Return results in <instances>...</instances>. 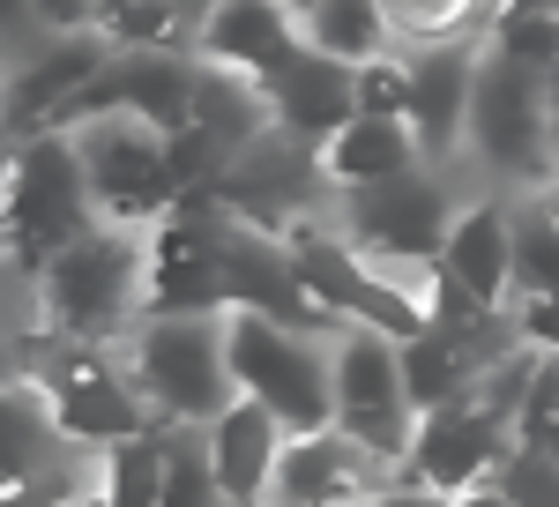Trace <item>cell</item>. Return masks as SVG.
Returning <instances> with one entry per match:
<instances>
[{"mask_svg": "<svg viewBox=\"0 0 559 507\" xmlns=\"http://www.w3.org/2000/svg\"><path fill=\"white\" fill-rule=\"evenodd\" d=\"M31 292H38V314L52 337L120 351L150 321V232L97 224L68 254L45 261V276Z\"/></svg>", "mask_w": 559, "mask_h": 507, "instance_id": "1", "label": "cell"}, {"mask_svg": "<svg viewBox=\"0 0 559 507\" xmlns=\"http://www.w3.org/2000/svg\"><path fill=\"white\" fill-rule=\"evenodd\" d=\"M463 165L485 179V194H545L559 179V134H552L545 68L485 45L477 97H471V134H463Z\"/></svg>", "mask_w": 559, "mask_h": 507, "instance_id": "2", "label": "cell"}, {"mask_svg": "<svg viewBox=\"0 0 559 507\" xmlns=\"http://www.w3.org/2000/svg\"><path fill=\"white\" fill-rule=\"evenodd\" d=\"M128 380L150 403V418L173 433H210L231 403V314H150L128 343Z\"/></svg>", "mask_w": 559, "mask_h": 507, "instance_id": "3", "label": "cell"}, {"mask_svg": "<svg viewBox=\"0 0 559 507\" xmlns=\"http://www.w3.org/2000/svg\"><path fill=\"white\" fill-rule=\"evenodd\" d=\"M105 216L90 202L75 134H31L8 150V292H31L52 254H68Z\"/></svg>", "mask_w": 559, "mask_h": 507, "instance_id": "4", "label": "cell"}, {"mask_svg": "<svg viewBox=\"0 0 559 507\" xmlns=\"http://www.w3.org/2000/svg\"><path fill=\"white\" fill-rule=\"evenodd\" d=\"M75 134V157L90 172V202L105 224H128V232H157L165 216L187 202L173 165V134H157L134 113H97V120L68 127Z\"/></svg>", "mask_w": 559, "mask_h": 507, "instance_id": "5", "label": "cell"}, {"mask_svg": "<svg viewBox=\"0 0 559 507\" xmlns=\"http://www.w3.org/2000/svg\"><path fill=\"white\" fill-rule=\"evenodd\" d=\"M231 380H239V396L269 403L292 433L336 425V343L329 337H299L269 314L231 306Z\"/></svg>", "mask_w": 559, "mask_h": 507, "instance_id": "6", "label": "cell"}, {"mask_svg": "<svg viewBox=\"0 0 559 507\" xmlns=\"http://www.w3.org/2000/svg\"><path fill=\"white\" fill-rule=\"evenodd\" d=\"M418 403H411V380H403V343L381 329H358L350 321L336 337V425L373 456V463H403L411 440H418Z\"/></svg>", "mask_w": 559, "mask_h": 507, "instance_id": "7", "label": "cell"}, {"mask_svg": "<svg viewBox=\"0 0 559 507\" xmlns=\"http://www.w3.org/2000/svg\"><path fill=\"white\" fill-rule=\"evenodd\" d=\"M336 224H344L366 254H381V261H440L448 232H455L448 172L418 165L411 179H388V187H344Z\"/></svg>", "mask_w": 559, "mask_h": 507, "instance_id": "8", "label": "cell"}, {"mask_svg": "<svg viewBox=\"0 0 559 507\" xmlns=\"http://www.w3.org/2000/svg\"><path fill=\"white\" fill-rule=\"evenodd\" d=\"M515 456V425L500 418L485 396H463L448 411H426L418 418V440L411 456L395 463V485H426V493H471V485H492Z\"/></svg>", "mask_w": 559, "mask_h": 507, "instance_id": "9", "label": "cell"}, {"mask_svg": "<svg viewBox=\"0 0 559 507\" xmlns=\"http://www.w3.org/2000/svg\"><path fill=\"white\" fill-rule=\"evenodd\" d=\"M150 314H231L224 254H216V202L187 194L150 232Z\"/></svg>", "mask_w": 559, "mask_h": 507, "instance_id": "10", "label": "cell"}, {"mask_svg": "<svg viewBox=\"0 0 559 507\" xmlns=\"http://www.w3.org/2000/svg\"><path fill=\"white\" fill-rule=\"evenodd\" d=\"M105 68H112V45L97 38V31L38 38V52H15V60H8V134H15V142L45 134Z\"/></svg>", "mask_w": 559, "mask_h": 507, "instance_id": "11", "label": "cell"}, {"mask_svg": "<svg viewBox=\"0 0 559 507\" xmlns=\"http://www.w3.org/2000/svg\"><path fill=\"white\" fill-rule=\"evenodd\" d=\"M299 8H284V0H210V15L194 23V60L231 68L261 90L299 60Z\"/></svg>", "mask_w": 559, "mask_h": 507, "instance_id": "12", "label": "cell"}, {"mask_svg": "<svg viewBox=\"0 0 559 507\" xmlns=\"http://www.w3.org/2000/svg\"><path fill=\"white\" fill-rule=\"evenodd\" d=\"M388 485H395V470L373 463L344 425H321V433H292V440H284V463H276L269 507H313V500H336V493L381 500Z\"/></svg>", "mask_w": 559, "mask_h": 507, "instance_id": "13", "label": "cell"}, {"mask_svg": "<svg viewBox=\"0 0 559 507\" xmlns=\"http://www.w3.org/2000/svg\"><path fill=\"white\" fill-rule=\"evenodd\" d=\"M440 276H455L485 306H515V194H471L440 247Z\"/></svg>", "mask_w": 559, "mask_h": 507, "instance_id": "14", "label": "cell"}, {"mask_svg": "<svg viewBox=\"0 0 559 507\" xmlns=\"http://www.w3.org/2000/svg\"><path fill=\"white\" fill-rule=\"evenodd\" d=\"M284 440H292V425L276 418L269 403L239 396V403L202 433V456H210V470H216V493H224L231 507H269V485H276V463H284Z\"/></svg>", "mask_w": 559, "mask_h": 507, "instance_id": "15", "label": "cell"}, {"mask_svg": "<svg viewBox=\"0 0 559 507\" xmlns=\"http://www.w3.org/2000/svg\"><path fill=\"white\" fill-rule=\"evenodd\" d=\"M477 60L485 45H440V52H411V75H418V142H426L432 172L463 165V134H471V97H477Z\"/></svg>", "mask_w": 559, "mask_h": 507, "instance_id": "16", "label": "cell"}, {"mask_svg": "<svg viewBox=\"0 0 559 507\" xmlns=\"http://www.w3.org/2000/svg\"><path fill=\"white\" fill-rule=\"evenodd\" d=\"M269 113H276L284 134H299V142H313V150H329V142L358 120V68H344V60H329V52L299 45V60L269 83Z\"/></svg>", "mask_w": 559, "mask_h": 507, "instance_id": "17", "label": "cell"}, {"mask_svg": "<svg viewBox=\"0 0 559 507\" xmlns=\"http://www.w3.org/2000/svg\"><path fill=\"white\" fill-rule=\"evenodd\" d=\"M418 165H426L418 127L411 120H373V113H358V120L321 150L329 187H388V179H411Z\"/></svg>", "mask_w": 559, "mask_h": 507, "instance_id": "18", "label": "cell"}, {"mask_svg": "<svg viewBox=\"0 0 559 507\" xmlns=\"http://www.w3.org/2000/svg\"><path fill=\"white\" fill-rule=\"evenodd\" d=\"M194 127L202 134H216L224 142V157H239L254 134H269L276 127V113H269V90L247 83V75H231V68H194Z\"/></svg>", "mask_w": 559, "mask_h": 507, "instance_id": "19", "label": "cell"}, {"mask_svg": "<svg viewBox=\"0 0 559 507\" xmlns=\"http://www.w3.org/2000/svg\"><path fill=\"white\" fill-rule=\"evenodd\" d=\"M395 52H440V45H485L500 23V0H381Z\"/></svg>", "mask_w": 559, "mask_h": 507, "instance_id": "20", "label": "cell"}, {"mask_svg": "<svg viewBox=\"0 0 559 507\" xmlns=\"http://www.w3.org/2000/svg\"><path fill=\"white\" fill-rule=\"evenodd\" d=\"M299 31L313 52L344 60V68H366V60H388L395 52V31H388L381 0H313L299 15Z\"/></svg>", "mask_w": 559, "mask_h": 507, "instance_id": "21", "label": "cell"}, {"mask_svg": "<svg viewBox=\"0 0 559 507\" xmlns=\"http://www.w3.org/2000/svg\"><path fill=\"white\" fill-rule=\"evenodd\" d=\"M97 38L112 52H194V15L179 0H97Z\"/></svg>", "mask_w": 559, "mask_h": 507, "instance_id": "22", "label": "cell"}, {"mask_svg": "<svg viewBox=\"0 0 559 507\" xmlns=\"http://www.w3.org/2000/svg\"><path fill=\"white\" fill-rule=\"evenodd\" d=\"M105 500L112 507H173V425L134 433L105 456Z\"/></svg>", "mask_w": 559, "mask_h": 507, "instance_id": "23", "label": "cell"}, {"mask_svg": "<svg viewBox=\"0 0 559 507\" xmlns=\"http://www.w3.org/2000/svg\"><path fill=\"white\" fill-rule=\"evenodd\" d=\"M515 298H559V216L545 194H515Z\"/></svg>", "mask_w": 559, "mask_h": 507, "instance_id": "24", "label": "cell"}, {"mask_svg": "<svg viewBox=\"0 0 559 507\" xmlns=\"http://www.w3.org/2000/svg\"><path fill=\"white\" fill-rule=\"evenodd\" d=\"M515 456L559 463V358L552 351H537L530 396H522V411H515Z\"/></svg>", "mask_w": 559, "mask_h": 507, "instance_id": "25", "label": "cell"}, {"mask_svg": "<svg viewBox=\"0 0 559 507\" xmlns=\"http://www.w3.org/2000/svg\"><path fill=\"white\" fill-rule=\"evenodd\" d=\"M358 113L373 120H411L418 113V75H411V52H388L358 68Z\"/></svg>", "mask_w": 559, "mask_h": 507, "instance_id": "26", "label": "cell"}, {"mask_svg": "<svg viewBox=\"0 0 559 507\" xmlns=\"http://www.w3.org/2000/svg\"><path fill=\"white\" fill-rule=\"evenodd\" d=\"M485 45H500V52H515V60H530V68L552 75L559 68V15H500Z\"/></svg>", "mask_w": 559, "mask_h": 507, "instance_id": "27", "label": "cell"}, {"mask_svg": "<svg viewBox=\"0 0 559 507\" xmlns=\"http://www.w3.org/2000/svg\"><path fill=\"white\" fill-rule=\"evenodd\" d=\"M38 38H68V31H97V0H31Z\"/></svg>", "mask_w": 559, "mask_h": 507, "instance_id": "28", "label": "cell"}, {"mask_svg": "<svg viewBox=\"0 0 559 507\" xmlns=\"http://www.w3.org/2000/svg\"><path fill=\"white\" fill-rule=\"evenodd\" d=\"M508 314H515L522 343H537V351H552V358H559V298H515Z\"/></svg>", "mask_w": 559, "mask_h": 507, "instance_id": "29", "label": "cell"}, {"mask_svg": "<svg viewBox=\"0 0 559 507\" xmlns=\"http://www.w3.org/2000/svg\"><path fill=\"white\" fill-rule=\"evenodd\" d=\"M381 507H448V493H426V485H388Z\"/></svg>", "mask_w": 559, "mask_h": 507, "instance_id": "30", "label": "cell"}, {"mask_svg": "<svg viewBox=\"0 0 559 507\" xmlns=\"http://www.w3.org/2000/svg\"><path fill=\"white\" fill-rule=\"evenodd\" d=\"M448 507H522V500L508 493V485H471V493H455Z\"/></svg>", "mask_w": 559, "mask_h": 507, "instance_id": "31", "label": "cell"}, {"mask_svg": "<svg viewBox=\"0 0 559 507\" xmlns=\"http://www.w3.org/2000/svg\"><path fill=\"white\" fill-rule=\"evenodd\" d=\"M500 15H559V0H500Z\"/></svg>", "mask_w": 559, "mask_h": 507, "instance_id": "32", "label": "cell"}, {"mask_svg": "<svg viewBox=\"0 0 559 507\" xmlns=\"http://www.w3.org/2000/svg\"><path fill=\"white\" fill-rule=\"evenodd\" d=\"M60 507H112V500H105V485H90V493H75V500H60Z\"/></svg>", "mask_w": 559, "mask_h": 507, "instance_id": "33", "label": "cell"}, {"mask_svg": "<svg viewBox=\"0 0 559 507\" xmlns=\"http://www.w3.org/2000/svg\"><path fill=\"white\" fill-rule=\"evenodd\" d=\"M313 507H381V500H366V493H336V500H313Z\"/></svg>", "mask_w": 559, "mask_h": 507, "instance_id": "34", "label": "cell"}, {"mask_svg": "<svg viewBox=\"0 0 559 507\" xmlns=\"http://www.w3.org/2000/svg\"><path fill=\"white\" fill-rule=\"evenodd\" d=\"M545 97H552V134H559V68L545 75Z\"/></svg>", "mask_w": 559, "mask_h": 507, "instance_id": "35", "label": "cell"}, {"mask_svg": "<svg viewBox=\"0 0 559 507\" xmlns=\"http://www.w3.org/2000/svg\"><path fill=\"white\" fill-rule=\"evenodd\" d=\"M179 8H187V15H194V23H202V15H210V0H179Z\"/></svg>", "mask_w": 559, "mask_h": 507, "instance_id": "36", "label": "cell"}, {"mask_svg": "<svg viewBox=\"0 0 559 507\" xmlns=\"http://www.w3.org/2000/svg\"><path fill=\"white\" fill-rule=\"evenodd\" d=\"M545 210H552V216H559V179H552V187H545Z\"/></svg>", "mask_w": 559, "mask_h": 507, "instance_id": "37", "label": "cell"}, {"mask_svg": "<svg viewBox=\"0 0 559 507\" xmlns=\"http://www.w3.org/2000/svg\"><path fill=\"white\" fill-rule=\"evenodd\" d=\"M284 8H299V15H306V8H313V0H284Z\"/></svg>", "mask_w": 559, "mask_h": 507, "instance_id": "38", "label": "cell"}]
</instances>
